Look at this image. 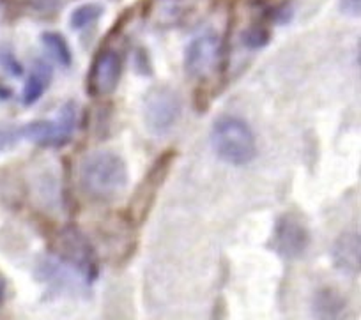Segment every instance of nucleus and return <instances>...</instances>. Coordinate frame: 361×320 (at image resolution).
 I'll return each instance as SVG.
<instances>
[{"instance_id":"obj_18","label":"nucleus","mask_w":361,"mask_h":320,"mask_svg":"<svg viewBox=\"0 0 361 320\" xmlns=\"http://www.w3.org/2000/svg\"><path fill=\"white\" fill-rule=\"evenodd\" d=\"M0 66L13 76H22L23 73V66L20 64L16 55L8 48H0Z\"/></svg>"},{"instance_id":"obj_1","label":"nucleus","mask_w":361,"mask_h":320,"mask_svg":"<svg viewBox=\"0 0 361 320\" xmlns=\"http://www.w3.org/2000/svg\"><path fill=\"white\" fill-rule=\"evenodd\" d=\"M128 166L121 156L110 151L92 152L80 168V180L87 193L96 200H112L126 187Z\"/></svg>"},{"instance_id":"obj_6","label":"nucleus","mask_w":361,"mask_h":320,"mask_svg":"<svg viewBox=\"0 0 361 320\" xmlns=\"http://www.w3.org/2000/svg\"><path fill=\"white\" fill-rule=\"evenodd\" d=\"M224 57V43L213 30L197 36L185 51V69L193 78H207L218 71Z\"/></svg>"},{"instance_id":"obj_10","label":"nucleus","mask_w":361,"mask_h":320,"mask_svg":"<svg viewBox=\"0 0 361 320\" xmlns=\"http://www.w3.org/2000/svg\"><path fill=\"white\" fill-rule=\"evenodd\" d=\"M331 259L336 269L345 274H357L361 267V239L356 232H345L333 242Z\"/></svg>"},{"instance_id":"obj_14","label":"nucleus","mask_w":361,"mask_h":320,"mask_svg":"<svg viewBox=\"0 0 361 320\" xmlns=\"http://www.w3.org/2000/svg\"><path fill=\"white\" fill-rule=\"evenodd\" d=\"M41 43H43L44 50L48 51L51 59H54L57 64H61L62 68H69L73 61L71 50H69V44L61 34L57 32H44L41 36Z\"/></svg>"},{"instance_id":"obj_17","label":"nucleus","mask_w":361,"mask_h":320,"mask_svg":"<svg viewBox=\"0 0 361 320\" xmlns=\"http://www.w3.org/2000/svg\"><path fill=\"white\" fill-rule=\"evenodd\" d=\"M16 6L34 15H51L57 11L61 0H15Z\"/></svg>"},{"instance_id":"obj_11","label":"nucleus","mask_w":361,"mask_h":320,"mask_svg":"<svg viewBox=\"0 0 361 320\" xmlns=\"http://www.w3.org/2000/svg\"><path fill=\"white\" fill-rule=\"evenodd\" d=\"M312 315L315 320H343L347 316V299L333 287H322L312 299Z\"/></svg>"},{"instance_id":"obj_20","label":"nucleus","mask_w":361,"mask_h":320,"mask_svg":"<svg viewBox=\"0 0 361 320\" xmlns=\"http://www.w3.org/2000/svg\"><path fill=\"white\" fill-rule=\"evenodd\" d=\"M361 0H342L340 2V8L345 15L349 16H360V8H361Z\"/></svg>"},{"instance_id":"obj_4","label":"nucleus","mask_w":361,"mask_h":320,"mask_svg":"<svg viewBox=\"0 0 361 320\" xmlns=\"http://www.w3.org/2000/svg\"><path fill=\"white\" fill-rule=\"evenodd\" d=\"M57 255L62 262L71 266L87 283L98 278V262L90 242L80 230L66 227L57 238Z\"/></svg>"},{"instance_id":"obj_8","label":"nucleus","mask_w":361,"mask_h":320,"mask_svg":"<svg viewBox=\"0 0 361 320\" xmlns=\"http://www.w3.org/2000/svg\"><path fill=\"white\" fill-rule=\"evenodd\" d=\"M123 76V59L116 50L99 51L89 71V92L96 97L110 96L117 89Z\"/></svg>"},{"instance_id":"obj_5","label":"nucleus","mask_w":361,"mask_h":320,"mask_svg":"<svg viewBox=\"0 0 361 320\" xmlns=\"http://www.w3.org/2000/svg\"><path fill=\"white\" fill-rule=\"evenodd\" d=\"M180 116V99L169 87H156L144 99V121L149 133L165 135Z\"/></svg>"},{"instance_id":"obj_12","label":"nucleus","mask_w":361,"mask_h":320,"mask_svg":"<svg viewBox=\"0 0 361 320\" xmlns=\"http://www.w3.org/2000/svg\"><path fill=\"white\" fill-rule=\"evenodd\" d=\"M51 83V66L44 61L34 62L32 69H30L29 76L25 80V87H23V103L34 104L44 96Z\"/></svg>"},{"instance_id":"obj_13","label":"nucleus","mask_w":361,"mask_h":320,"mask_svg":"<svg viewBox=\"0 0 361 320\" xmlns=\"http://www.w3.org/2000/svg\"><path fill=\"white\" fill-rule=\"evenodd\" d=\"M54 123V147H62L73 138L78 124V109L73 101L66 103Z\"/></svg>"},{"instance_id":"obj_19","label":"nucleus","mask_w":361,"mask_h":320,"mask_svg":"<svg viewBox=\"0 0 361 320\" xmlns=\"http://www.w3.org/2000/svg\"><path fill=\"white\" fill-rule=\"evenodd\" d=\"M20 137V128H0V152L16 144Z\"/></svg>"},{"instance_id":"obj_16","label":"nucleus","mask_w":361,"mask_h":320,"mask_svg":"<svg viewBox=\"0 0 361 320\" xmlns=\"http://www.w3.org/2000/svg\"><path fill=\"white\" fill-rule=\"evenodd\" d=\"M241 41L246 48L257 50V48H262L269 43V30L264 29V27L260 25H253L243 32Z\"/></svg>"},{"instance_id":"obj_2","label":"nucleus","mask_w":361,"mask_h":320,"mask_svg":"<svg viewBox=\"0 0 361 320\" xmlns=\"http://www.w3.org/2000/svg\"><path fill=\"white\" fill-rule=\"evenodd\" d=\"M211 145L221 161L245 166L257 156V140L252 128L239 117L225 116L213 124Z\"/></svg>"},{"instance_id":"obj_9","label":"nucleus","mask_w":361,"mask_h":320,"mask_svg":"<svg viewBox=\"0 0 361 320\" xmlns=\"http://www.w3.org/2000/svg\"><path fill=\"white\" fill-rule=\"evenodd\" d=\"M172 159L173 154L166 152V154H163L161 158L154 163V166L147 172V177H145L140 190L135 193L133 202H131V218H133L135 221H138L140 218H145V214H147L149 211V205L154 200V193L159 190L163 180H165L166 172H169L170 165H172Z\"/></svg>"},{"instance_id":"obj_7","label":"nucleus","mask_w":361,"mask_h":320,"mask_svg":"<svg viewBox=\"0 0 361 320\" xmlns=\"http://www.w3.org/2000/svg\"><path fill=\"white\" fill-rule=\"evenodd\" d=\"M310 245V232L296 214H282L276 220L271 246L286 260H296L305 255Z\"/></svg>"},{"instance_id":"obj_21","label":"nucleus","mask_w":361,"mask_h":320,"mask_svg":"<svg viewBox=\"0 0 361 320\" xmlns=\"http://www.w3.org/2000/svg\"><path fill=\"white\" fill-rule=\"evenodd\" d=\"M4 295H6V287H4V281L0 280V302L4 301Z\"/></svg>"},{"instance_id":"obj_3","label":"nucleus","mask_w":361,"mask_h":320,"mask_svg":"<svg viewBox=\"0 0 361 320\" xmlns=\"http://www.w3.org/2000/svg\"><path fill=\"white\" fill-rule=\"evenodd\" d=\"M211 6V0H151L145 18L149 25L159 30L183 29L199 23Z\"/></svg>"},{"instance_id":"obj_15","label":"nucleus","mask_w":361,"mask_h":320,"mask_svg":"<svg viewBox=\"0 0 361 320\" xmlns=\"http://www.w3.org/2000/svg\"><path fill=\"white\" fill-rule=\"evenodd\" d=\"M103 6L102 4H83L80 8H76L75 11L69 16V23H71V29L75 30H87L94 25L99 18L103 16Z\"/></svg>"}]
</instances>
